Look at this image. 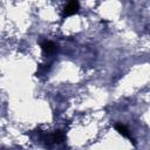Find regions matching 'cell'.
<instances>
[{"mask_svg":"<svg viewBox=\"0 0 150 150\" xmlns=\"http://www.w3.org/2000/svg\"><path fill=\"white\" fill-rule=\"evenodd\" d=\"M46 143L47 144H55V143H60L64 139V132L62 130L55 131L52 135H47L46 136Z\"/></svg>","mask_w":150,"mask_h":150,"instance_id":"cell-2","label":"cell"},{"mask_svg":"<svg viewBox=\"0 0 150 150\" xmlns=\"http://www.w3.org/2000/svg\"><path fill=\"white\" fill-rule=\"evenodd\" d=\"M115 129L122 135V136H124V137H127V138H129V139H131L134 143H135V141H134V138L131 137V135H130V131H129V129L124 125V124H122V123H116L115 124Z\"/></svg>","mask_w":150,"mask_h":150,"instance_id":"cell-4","label":"cell"},{"mask_svg":"<svg viewBox=\"0 0 150 150\" xmlns=\"http://www.w3.org/2000/svg\"><path fill=\"white\" fill-rule=\"evenodd\" d=\"M41 49L45 54L49 55V54H54L56 50H57V46L53 42V41H49V40H46L41 43Z\"/></svg>","mask_w":150,"mask_h":150,"instance_id":"cell-3","label":"cell"},{"mask_svg":"<svg viewBox=\"0 0 150 150\" xmlns=\"http://www.w3.org/2000/svg\"><path fill=\"white\" fill-rule=\"evenodd\" d=\"M79 8H80V4L77 1H70L64 6L63 12H62V16L66 18V16L74 15L79 12Z\"/></svg>","mask_w":150,"mask_h":150,"instance_id":"cell-1","label":"cell"}]
</instances>
